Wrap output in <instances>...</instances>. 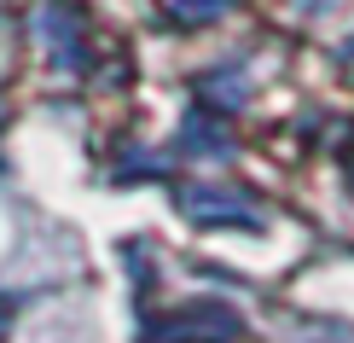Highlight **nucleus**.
I'll return each instance as SVG.
<instances>
[{
  "label": "nucleus",
  "mask_w": 354,
  "mask_h": 343,
  "mask_svg": "<svg viewBox=\"0 0 354 343\" xmlns=\"http://www.w3.org/2000/svg\"><path fill=\"white\" fill-rule=\"evenodd\" d=\"M41 35H47V53H53L58 70H70V76H82V70H87L82 12L70 6V0H47V12H41Z\"/></svg>",
  "instance_id": "nucleus-1"
},
{
  "label": "nucleus",
  "mask_w": 354,
  "mask_h": 343,
  "mask_svg": "<svg viewBox=\"0 0 354 343\" xmlns=\"http://www.w3.org/2000/svg\"><path fill=\"white\" fill-rule=\"evenodd\" d=\"M227 6H232V0H157L163 24H174V29H198V24H215Z\"/></svg>",
  "instance_id": "nucleus-2"
},
{
  "label": "nucleus",
  "mask_w": 354,
  "mask_h": 343,
  "mask_svg": "<svg viewBox=\"0 0 354 343\" xmlns=\"http://www.w3.org/2000/svg\"><path fill=\"white\" fill-rule=\"evenodd\" d=\"M209 99H227V105H239L244 99V76H209V87H203Z\"/></svg>",
  "instance_id": "nucleus-3"
},
{
  "label": "nucleus",
  "mask_w": 354,
  "mask_h": 343,
  "mask_svg": "<svg viewBox=\"0 0 354 343\" xmlns=\"http://www.w3.org/2000/svg\"><path fill=\"white\" fill-rule=\"evenodd\" d=\"M0 337H6V308H0Z\"/></svg>",
  "instance_id": "nucleus-4"
},
{
  "label": "nucleus",
  "mask_w": 354,
  "mask_h": 343,
  "mask_svg": "<svg viewBox=\"0 0 354 343\" xmlns=\"http://www.w3.org/2000/svg\"><path fill=\"white\" fill-rule=\"evenodd\" d=\"M343 53H348V58H354V41H348V47H343Z\"/></svg>",
  "instance_id": "nucleus-5"
}]
</instances>
